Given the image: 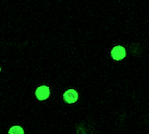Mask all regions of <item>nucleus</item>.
<instances>
[{
	"instance_id": "1",
	"label": "nucleus",
	"mask_w": 149,
	"mask_h": 134,
	"mask_svg": "<svg viewBox=\"0 0 149 134\" xmlns=\"http://www.w3.org/2000/svg\"><path fill=\"white\" fill-rule=\"evenodd\" d=\"M111 57L113 60L121 61L127 57V50L122 45H115L111 50Z\"/></svg>"
},
{
	"instance_id": "2",
	"label": "nucleus",
	"mask_w": 149,
	"mask_h": 134,
	"mask_svg": "<svg viewBox=\"0 0 149 134\" xmlns=\"http://www.w3.org/2000/svg\"><path fill=\"white\" fill-rule=\"evenodd\" d=\"M49 94H51V90H49V87L46 85L39 86L36 90V97L39 101H44L48 99Z\"/></svg>"
},
{
	"instance_id": "3",
	"label": "nucleus",
	"mask_w": 149,
	"mask_h": 134,
	"mask_svg": "<svg viewBox=\"0 0 149 134\" xmlns=\"http://www.w3.org/2000/svg\"><path fill=\"white\" fill-rule=\"evenodd\" d=\"M79 94L75 89H68L63 92V100L68 104H73L78 100Z\"/></svg>"
},
{
	"instance_id": "4",
	"label": "nucleus",
	"mask_w": 149,
	"mask_h": 134,
	"mask_svg": "<svg viewBox=\"0 0 149 134\" xmlns=\"http://www.w3.org/2000/svg\"><path fill=\"white\" fill-rule=\"evenodd\" d=\"M9 134H24V129L19 126H13L10 128Z\"/></svg>"
}]
</instances>
